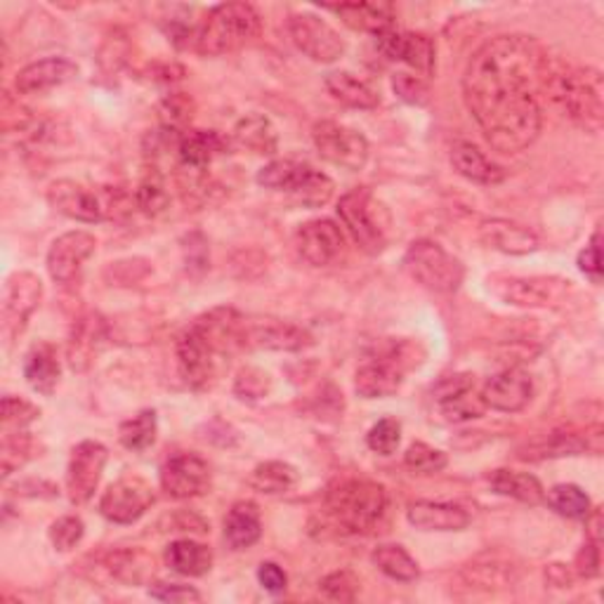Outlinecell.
<instances>
[{
  "mask_svg": "<svg viewBox=\"0 0 604 604\" xmlns=\"http://www.w3.org/2000/svg\"><path fill=\"white\" fill-rule=\"evenodd\" d=\"M315 338L296 323L279 321V319H260L246 321L243 319L241 329V345L255 350H274V352H300L309 348Z\"/></svg>",
  "mask_w": 604,
  "mask_h": 604,
  "instance_id": "14",
  "label": "cell"
},
{
  "mask_svg": "<svg viewBox=\"0 0 604 604\" xmlns=\"http://www.w3.org/2000/svg\"><path fill=\"white\" fill-rule=\"evenodd\" d=\"M326 90L333 95V100L352 109H375L381 105L378 92H375L366 80L356 78L350 72H333L326 76Z\"/></svg>",
  "mask_w": 604,
  "mask_h": 604,
  "instance_id": "36",
  "label": "cell"
},
{
  "mask_svg": "<svg viewBox=\"0 0 604 604\" xmlns=\"http://www.w3.org/2000/svg\"><path fill=\"white\" fill-rule=\"evenodd\" d=\"M600 567H602V552H600V546L587 541V543L581 548V552L576 554V562H574L576 576H581V579H595V576L600 574Z\"/></svg>",
  "mask_w": 604,
  "mask_h": 604,
  "instance_id": "56",
  "label": "cell"
},
{
  "mask_svg": "<svg viewBox=\"0 0 604 604\" xmlns=\"http://www.w3.org/2000/svg\"><path fill=\"white\" fill-rule=\"evenodd\" d=\"M234 142L251 154L272 156L279 150V133L265 113H249L237 123Z\"/></svg>",
  "mask_w": 604,
  "mask_h": 604,
  "instance_id": "33",
  "label": "cell"
},
{
  "mask_svg": "<svg viewBox=\"0 0 604 604\" xmlns=\"http://www.w3.org/2000/svg\"><path fill=\"white\" fill-rule=\"evenodd\" d=\"M300 255L315 267H329L345 253V237L333 220H309L296 234Z\"/></svg>",
  "mask_w": 604,
  "mask_h": 604,
  "instance_id": "19",
  "label": "cell"
},
{
  "mask_svg": "<svg viewBox=\"0 0 604 604\" xmlns=\"http://www.w3.org/2000/svg\"><path fill=\"white\" fill-rule=\"evenodd\" d=\"M312 140L323 161L345 171H362L369 161V140L354 128L336 121H321L312 130Z\"/></svg>",
  "mask_w": 604,
  "mask_h": 604,
  "instance_id": "8",
  "label": "cell"
},
{
  "mask_svg": "<svg viewBox=\"0 0 604 604\" xmlns=\"http://www.w3.org/2000/svg\"><path fill=\"white\" fill-rule=\"evenodd\" d=\"M411 525L422 531H461L470 525V513L455 503H432L418 501L409 513Z\"/></svg>",
  "mask_w": 604,
  "mask_h": 604,
  "instance_id": "27",
  "label": "cell"
},
{
  "mask_svg": "<svg viewBox=\"0 0 604 604\" xmlns=\"http://www.w3.org/2000/svg\"><path fill=\"white\" fill-rule=\"evenodd\" d=\"M338 216L345 222L359 249L371 255L385 251L395 222H392L389 208L375 199L371 189L359 187L348 191L338 204Z\"/></svg>",
  "mask_w": 604,
  "mask_h": 604,
  "instance_id": "6",
  "label": "cell"
},
{
  "mask_svg": "<svg viewBox=\"0 0 604 604\" xmlns=\"http://www.w3.org/2000/svg\"><path fill=\"white\" fill-rule=\"evenodd\" d=\"M406 371V359L402 350L387 352L383 356H375L356 371L354 387L364 399H381L389 397L402 387Z\"/></svg>",
  "mask_w": 604,
  "mask_h": 604,
  "instance_id": "20",
  "label": "cell"
},
{
  "mask_svg": "<svg viewBox=\"0 0 604 604\" xmlns=\"http://www.w3.org/2000/svg\"><path fill=\"white\" fill-rule=\"evenodd\" d=\"M249 484H251V488H255V492L267 494V496L286 494L298 484V470L288 463H282V461L260 463L251 472Z\"/></svg>",
  "mask_w": 604,
  "mask_h": 604,
  "instance_id": "38",
  "label": "cell"
},
{
  "mask_svg": "<svg viewBox=\"0 0 604 604\" xmlns=\"http://www.w3.org/2000/svg\"><path fill=\"white\" fill-rule=\"evenodd\" d=\"M371 560L392 581L411 583V581H416L420 576L418 562L402 546H397V543H383V546H378V548L373 550Z\"/></svg>",
  "mask_w": 604,
  "mask_h": 604,
  "instance_id": "39",
  "label": "cell"
},
{
  "mask_svg": "<svg viewBox=\"0 0 604 604\" xmlns=\"http://www.w3.org/2000/svg\"><path fill=\"white\" fill-rule=\"evenodd\" d=\"M389 508L387 488L371 480H340L323 498L326 525L340 534H373Z\"/></svg>",
  "mask_w": 604,
  "mask_h": 604,
  "instance_id": "3",
  "label": "cell"
},
{
  "mask_svg": "<svg viewBox=\"0 0 604 604\" xmlns=\"http://www.w3.org/2000/svg\"><path fill=\"white\" fill-rule=\"evenodd\" d=\"M548 579H550L554 585L564 587V585L569 583V571H567L562 564H552V567L548 569Z\"/></svg>",
  "mask_w": 604,
  "mask_h": 604,
  "instance_id": "60",
  "label": "cell"
},
{
  "mask_svg": "<svg viewBox=\"0 0 604 604\" xmlns=\"http://www.w3.org/2000/svg\"><path fill=\"white\" fill-rule=\"evenodd\" d=\"M59 356L51 342H36L24 356V378L31 389L43 397H51L59 385Z\"/></svg>",
  "mask_w": 604,
  "mask_h": 604,
  "instance_id": "29",
  "label": "cell"
},
{
  "mask_svg": "<svg viewBox=\"0 0 604 604\" xmlns=\"http://www.w3.org/2000/svg\"><path fill=\"white\" fill-rule=\"evenodd\" d=\"M156 432H158L156 411L144 409L135 418L123 422V426L119 428V439H121V444L130 451H144L156 442Z\"/></svg>",
  "mask_w": 604,
  "mask_h": 604,
  "instance_id": "44",
  "label": "cell"
},
{
  "mask_svg": "<svg viewBox=\"0 0 604 604\" xmlns=\"http://www.w3.org/2000/svg\"><path fill=\"white\" fill-rule=\"evenodd\" d=\"M150 595L161 602H171V604H187V602H201V593L191 585L183 583H152L150 585Z\"/></svg>",
  "mask_w": 604,
  "mask_h": 604,
  "instance_id": "53",
  "label": "cell"
},
{
  "mask_svg": "<svg viewBox=\"0 0 604 604\" xmlns=\"http://www.w3.org/2000/svg\"><path fill=\"white\" fill-rule=\"evenodd\" d=\"M105 567L113 579L125 585H144L154 576V558L138 548L107 552Z\"/></svg>",
  "mask_w": 604,
  "mask_h": 604,
  "instance_id": "34",
  "label": "cell"
},
{
  "mask_svg": "<svg viewBox=\"0 0 604 604\" xmlns=\"http://www.w3.org/2000/svg\"><path fill=\"white\" fill-rule=\"evenodd\" d=\"M543 92L558 105L576 125L597 133L604 123V84L602 74L593 67H550Z\"/></svg>",
  "mask_w": 604,
  "mask_h": 604,
  "instance_id": "4",
  "label": "cell"
},
{
  "mask_svg": "<svg viewBox=\"0 0 604 604\" xmlns=\"http://www.w3.org/2000/svg\"><path fill=\"white\" fill-rule=\"evenodd\" d=\"M309 163H300L293 158H279L267 163L265 168H260L257 173V185L272 189V191H286L290 194V189L298 185V179L303 177L305 168Z\"/></svg>",
  "mask_w": 604,
  "mask_h": 604,
  "instance_id": "43",
  "label": "cell"
},
{
  "mask_svg": "<svg viewBox=\"0 0 604 604\" xmlns=\"http://www.w3.org/2000/svg\"><path fill=\"white\" fill-rule=\"evenodd\" d=\"M227 142L216 130H189V133L177 138V156L183 168L189 171H208L216 156L224 154Z\"/></svg>",
  "mask_w": 604,
  "mask_h": 604,
  "instance_id": "26",
  "label": "cell"
},
{
  "mask_svg": "<svg viewBox=\"0 0 604 604\" xmlns=\"http://www.w3.org/2000/svg\"><path fill=\"white\" fill-rule=\"evenodd\" d=\"M257 581L260 585L265 587L267 593H284L286 591V585H288V576H286V571L279 567V564H274V562H263L257 569Z\"/></svg>",
  "mask_w": 604,
  "mask_h": 604,
  "instance_id": "58",
  "label": "cell"
},
{
  "mask_svg": "<svg viewBox=\"0 0 604 604\" xmlns=\"http://www.w3.org/2000/svg\"><path fill=\"white\" fill-rule=\"evenodd\" d=\"M243 317L232 307H218L196 319L177 338V366L183 381L204 389L213 385L222 359L241 345Z\"/></svg>",
  "mask_w": 604,
  "mask_h": 604,
  "instance_id": "2",
  "label": "cell"
},
{
  "mask_svg": "<svg viewBox=\"0 0 604 604\" xmlns=\"http://www.w3.org/2000/svg\"><path fill=\"white\" fill-rule=\"evenodd\" d=\"M156 494L150 482L138 475H125L107 488L100 501V513L117 525H133L152 508Z\"/></svg>",
  "mask_w": 604,
  "mask_h": 604,
  "instance_id": "11",
  "label": "cell"
},
{
  "mask_svg": "<svg viewBox=\"0 0 604 604\" xmlns=\"http://www.w3.org/2000/svg\"><path fill=\"white\" fill-rule=\"evenodd\" d=\"M583 519H585L587 541L602 546V510L600 508H591V513H587Z\"/></svg>",
  "mask_w": 604,
  "mask_h": 604,
  "instance_id": "59",
  "label": "cell"
},
{
  "mask_svg": "<svg viewBox=\"0 0 604 604\" xmlns=\"http://www.w3.org/2000/svg\"><path fill=\"white\" fill-rule=\"evenodd\" d=\"M270 389H272V378L267 371L257 366H246L237 373L234 395L239 399H249V402L265 399L270 395Z\"/></svg>",
  "mask_w": 604,
  "mask_h": 604,
  "instance_id": "48",
  "label": "cell"
},
{
  "mask_svg": "<svg viewBox=\"0 0 604 604\" xmlns=\"http://www.w3.org/2000/svg\"><path fill=\"white\" fill-rule=\"evenodd\" d=\"M402 442V426L395 418H383L366 435V444L371 451L381 455H392Z\"/></svg>",
  "mask_w": 604,
  "mask_h": 604,
  "instance_id": "50",
  "label": "cell"
},
{
  "mask_svg": "<svg viewBox=\"0 0 604 604\" xmlns=\"http://www.w3.org/2000/svg\"><path fill=\"white\" fill-rule=\"evenodd\" d=\"M171 204V194L166 187V179L163 175L152 168L146 171V175L140 179V185L135 189V206L142 210L144 216H161L163 210Z\"/></svg>",
  "mask_w": 604,
  "mask_h": 604,
  "instance_id": "42",
  "label": "cell"
},
{
  "mask_svg": "<svg viewBox=\"0 0 604 604\" xmlns=\"http://www.w3.org/2000/svg\"><path fill=\"white\" fill-rule=\"evenodd\" d=\"M163 117H166L168 130H175L177 133V125H183L191 119V102L187 100V97L173 95V97H168L166 105H163Z\"/></svg>",
  "mask_w": 604,
  "mask_h": 604,
  "instance_id": "57",
  "label": "cell"
},
{
  "mask_svg": "<svg viewBox=\"0 0 604 604\" xmlns=\"http://www.w3.org/2000/svg\"><path fill=\"white\" fill-rule=\"evenodd\" d=\"M482 397H484L486 409L517 414L529 406L534 397V381L525 369L519 366L505 369L496 373L494 378H488V383L482 389Z\"/></svg>",
  "mask_w": 604,
  "mask_h": 604,
  "instance_id": "17",
  "label": "cell"
},
{
  "mask_svg": "<svg viewBox=\"0 0 604 604\" xmlns=\"http://www.w3.org/2000/svg\"><path fill=\"white\" fill-rule=\"evenodd\" d=\"M288 34L298 51L315 62L331 64L345 55V41L329 22H323L312 12L290 14Z\"/></svg>",
  "mask_w": 604,
  "mask_h": 604,
  "instance_id": "10",
  "label": "cell"
},
{
  "mask_svg": "<svg viewBox=\"0 0 604 604\" xmlns=\"http://www.w3.org/2000/svg\"><path fill=\"white\" fill-rule=\"evenodd\" d=\"M404 463L411 472H418V475H435V472H442L447 468V453L426 442H416L406 449Z\"/></svg>",
  "mask_w": 604,
  "mask_h": 604,
  "instance_id": "47",
  "label": "cell"
},
{
  "mask_svg": "<svg viewBox=\"0 0 604 604\" xmlns=\"http://www.w3.org/2000/svg\"><path fill=\"white\" fill-rule=\"evenodd\" d=\"M47 201L62 213L78 222L95 224L105 218V204L90 187L74 183V179H57L47 189Z\"/></svg>",
  "mask_w": 604,
  "mask_h": 604,
  "instance_id": "21",
  "label": "cell"
},
{
  "mask_svg": "<svg viewBox=\"0 0 604 604\" xmlns=\"http://www.w3.org/2000/svg\"><path fill=\"white\" fill-rule=\"evenodd\" d=\"M263 536V521H260L257 505L251 501H239L224 519V541L234 550H246L255 546Z\"/></svg>",
  "mask_w": 604,
  "mask_h": 604,
  "instance_id": "32",
  "label": "cell"
},
{
  "mask_svg": "<svg viewBox=\"0 0 604 604\" xmlns=\"http://www.w3.org/2000/svg\"><path fill=\"white\" fill-rule=\"evenodd\" d=\"M41 416L39 406L22 397H3V432H22Z\"/></svg>",
  "mask_w": 604,
  "mask_h": 604,
  "instance_id": "49",
  "label": "cell"
},
{
  "mask_svg": "<svg viewBox=\"0 0 604 604\" xmlns=\"http://www.w3.org/2000/svg\"><path fill=\"white\" fill-rule=\"evenodd\" d=\"M480 237L486 243L501 253L508 255H527L538 249V237L529 230L510 220H486L480 227Z\"/></svg>",
  "mask_w": 604,
  "mask_h": 604,
  "instance_id": "28",
  "label": "cell"
},
{
  "mask_svg": "<svg viewBox=\"0 0 604 604\" xmlns=\"http://www.w3.org/2000/svg\"><path fill=\"white\" fill-rule=\"evenodd\" d=\"M488 484L496 494L515 498L519 503H529L538 505L546 501L543 484L538 482L529 472H515V470H494L492 477H488Z\"/></svg>",
  "mask_w": 604,
  "mask_h": 604,
  "instance_id": "37",
  "label": "cell"
},
{
  "mask_svg": "<svg viewBox=\"0 0 604 604\" xmlns=\"http://www.w3.org/2000/svg\"><path fill=\"white\" fill-rule=\"evenodd\" d=\"M31 455H34V439L26 432H3V444H0V468H3V477H10L14 470H20Z\"/></svg>",
  "mask_w": 604,
  "mask_h": 604,
  "instance_id": "46",
  "label": "cell"
},
{
  "mask_svg": "<svg viewBox=\"0 0 604 604\" xmlns=\"http://www.w3.org/2000/svg\"><path fill=\"white\" fill-rule=\"evenodd\" d=\"M43 298V282L31 272L12 274L6 284L3 296V333L8 340L20 338L31 315L36 312Z\"/></svg>",
  "mask_w": 604,
  "mask_h": 604,
  "instance_id": "12",
  "label": "cell"
},
{
  "mask_svg": "<svg viewBox=\"0 0 604 604\" xmlns=\"http://www.w3.org/2000/svg\"><path fill=\"white\" fill-rule=\"evenodd\" d=\"M602 426L585 428L583 432H552L546 442H538L534 447H527V453H521V459H562V455H579V453H593L600 455L604 447Z\"/></svg>",
  "mask_w": 604,
  "mask_h": 604,
  "instance_id": "23",
  "label": "cell"
},
{
  "mask_svg": "<svg viewBox=\"0 0 604 604\" xmlns=\"http://www.w3.org/2000/svg\"><path fill=\"white\" fill-rule=\"evenodd\" d=\"M260 29L263 18L251 3H222L210 10L201 29L196 31V51L208 57L227 55L253 41Z\"/></svg>",
  "mask_w": 604,
  "mask_h": 604,
  "instance_id": "5",
  "label": "cell"
},
{
  "mask_svg": "<svg viewBox=\"0 0 604 604\" xmlns=\"http://www.w3.org/2000/svg\"><path fill=\"white\" fill-rule=\"evenodd\" d=\"M338 18L354 31H364L381 39L395 31L397 14L389 3H342L331 8Z\"/></svg>",
  "mask_w": 604,
  "mask_h": 604,
  "instance_id": "25",
  "label": "cell"
},
{
  "mask_svg": "<svg viewBox=\"0 0 604 604\" xmlns=\"http://www.w3.org/2000/svg\"><path fill=\"white\" fill-rule=\"evenodd\" d=\"M97 249V241L88 232H67L53 241L47 251V272L57 284H72Z\"/></svg>",
  "mask_w": 604,
  "mask_h": 604,
  "instance_id": "18",
  "label": "cell"
},
{
  "mask_svg": "<svg viewBox=\"0 0 604 604\" xmlns=\"http://www.w3.org/2000/svg\"><path fill=\"white\" fill-rule=\"evenodd\" d=\"M392 88H395V92L402 97V100L409 105H426L428 100V88L422 84L420 76L397 74L392 78Z\"/></svg>",
  "mask_w": 604,
  "mask_h": 604,
  "instance_id": "54",
  "label": "cell"
},
{
  "mask_svg": "<svg viewBox=\"0 0 604 604\" xmlns=\"http://www.w3.org/2000/svg\"><path fill=\"white\" fill-rule=\"evenodd\" d=\"M78 67L72 59L64 57H45L34 64H29L20 74L14 86H18V92L22 95H41L45 90H53L57 86L69 84L72 78H76Z\"/></svg>",
  "mask_w": 604,
  "mask_h": 604,
  "instance_id": "24",
  "label": "cell"
},
{
  "mask_svg": "<svg viewBox=\"0 0 604 604\" xmlns=\"http://www.w3.org/2000/svg\"><path fill=\"white\" fill-rule=\"evenodd\" d=\"M333 191H336V185L329 175L312 168V166H307L303 177L298 179V185L293 187V191L288 196L305 208H321L333 199Z\"/></svg>",
  "mask_w": 604,
  "mask_h": 604,
  "instance_id": "40",
  "label": "cell"
},
{
  "mask_svg": "<svg viewBox=\"0 0 604 604\" xmlns=\"http://www.w3.org/2000/svg\"><path fill=\"white\" fill-rule=\"evenodd\" d=\"M166 564L179 576H204L213 567V550L191 538H183L168 546Z\"/></svg>",
  "mask_w": 604,
  "mask_h": 604,
  "instance_id": "35",
  "label": "cell"
},
{
  "mask_svg": "<svg viewBox=\"0 0 604 604\" xmlns=\"http://www.w3.org/2000/svg\"><path fill=\"white\" fill-rule=\"evenodd\" d=\"M319 587H321V595L326 600L354 602L356 593H359V579L352 574V571L342 569V571H333V574L326 576Z\"/></svg>",
  "mask_w": 604,
  "mask_h": 604,
  "instance_id": "51",
  "label": "cell"
},
{
  "mask_svg": "<svg viewBox=\"0 0 604 604\" xmlns=\"http://www.w3.org/2000/svg\"><path fill=\"white\" fill-rule=\"evenodd\" d=\"M550 67L548 51L531 36H496L472 55L463 97L496 152L517 154L536 142L543 125L538 95Z\"/></svg>",
  "mask_w": 604,
  "mask_h": 604,
  "instance_id": "1",
  "label": "cell"
},
{
  "mask_svg": "<svg viewBox=\"0 0 604 604\" xmlns=\"http://www.w3.org/2000/svg\"><path fill=\"white\" fill-rule=\"evenodd\" d=\"M451 163H453V168L459 171V175L470 179V183L498 185L505 179L503 168L496 166L494 161H488L486 154L482 150H477L475 144H470V142L453 144Z\"/></svg>",
  "mask_w": 604,
  "mask_h": 604,
  "instance_id": "31",
  "label": "cell"
},
{
  "mask_svg": "<svg viewBox=\"0 0 604 604\" xmlns=\"http://www.w3.org/2000/svg\"><path fill=\"white\" fill-rule=\"evenodd\" d=\"M496 296L517 307H550L564 300L569 293V284L554 276H492L488 279Z\"/></svg>",
  "mask_w": 604,
  "mask_h": 604,
  "instance_id": "9",
  "label": "cell"
},
{
  "mask_svg": "<svg viewBox=\"0 0 604 604\" xmlns=\"http://www.w3.org/2000/svg\"><path fill=\"white\" fill-rule=\"evenodd\" d=\"M435 402L439 404V411L451 422H465L482 418L486 411V404L482 392L475 387V375L459 373L449 375L435 387Z\"/></svg>",
  "mask_w": 604,
  "mask_h": 604,
  "instance_id": "16",
  "label": "cell"
},
{
  "mask_svg": "<svg viewBox=\"0 0 604 604\" xmlns=\"http://www.w3.org/2000/svg\"><path fill=\"white\" fill-rule=\"evenodd\" d=\"M102 340H105V321L100 317L88 315L84 319H78L67 348L69 366L74 371H86L92 364L95 354L100 352Z\"/></svg>",
  "mask_w": 604,
  "mask_h": 604,
  "instance_id": "30",
  "label": "cell"
},
{
  "mask_svg": "<svg viewBox=\"0 0 604 604\" xmlns=\"http://www.w3.org/2000/svg\"><path fill=\"white\" fill-rule=\"evenodd\" d=\"M404 270L411 279L435 293H455L465 279V267L437 241L420 239L404 255Z\"/></svg>",
  "mask_w": 604,
  "mask_h": 604,
  "instance_id": "7",
  "label": "cell"
},
{
  "mask_svg": "<svg viewBox=\"0 0 604 604\" xmlns=\"http://www.w3.org/2000/svg\"><path fill=\"white\" fill-rule=\"evenodd\" d=\"M378 47L385 57L409 64L420 76H430L435 72V43L426 34L389 31L378 39Z\"/></svg>",
  "mask_w": 604,
  "mask_h": 604,
  "instance_id": "22",
  "label": "cell"
},
{
  "mask_svg": "<svg viewBox=\"0 0 604 604\" xmlns=\"http://www.w3.org/2000/svg\"><path fill=\"white\" fill-rule=\"evenodd\" d=\"M600 230L593 234L591 243H587L585 251H581L579 255V270L591 279L593 284L602 282V249H600Z\"/></svg>",
  "mask_w": 604,
  "mask_h": 604,
  "instance_id": "55",
  "label": "cell"
},
{
  "mask_svg": "<svg viewBox=\"0 0 604 604\" xmlns=\"http://www.w3.org/2000/svg\"><path fill=\"white\" fill-rule=\"evenodd\" d=\"M86 534V525L80 517L67 515L59 517L57 521H53L51 527V541L59 552H69L72 548H76L80 543V538Z\"/></svg>",
  "mask_w": 604,
  "mask_h": 604,
  "instance_id": "52",
  "label": "cell"
},
{
  "mask_svg": "<svg viewBox=\"0 0 604 604\" xmlns=\"http://www.w3.org/2000/svg\"><path fill=\"white\" fill-rule=\"evenodd\" d=\"M463 574L470 583H475L480 587H505L515 583L517 579L515 567L510 562L492 558V554H484V558L470 562Z\"/></svg>",
  "mask_w": 604,
  "mask_h": 604,
  "instance_id": "41",
  "label": "cell"
},
{
  "mask_svg": "<svg viewBox=\"0 0 604 604\" xmlns=\"http://www.w3.org/2000/svg\"><path fill=\"white\" fill-rule=\"evenodd\" d=\"M161 486L171 498L187 501L210 488V468L196 453H177L161 468Z\"/></svg>",
  "mask_w": 604,
  "mask_h": 604,
  "instance_id": "15",
  "label": "cell"
},
{
  "mask_svg": "<svg viewBox=\"0 0 604 604\" xmlns=\"http://www.w3.org/2000/svg\"><path fill=\"white\" fill-rule=\"evenodd\" d=\"M107 461H109V451L100 442L86 439V442L74 447L72 461L67 468V494L72 503L84 505L95 496Z\"/></svg>",
  "mask_w": 604,
  "mask_h": 604,
  "instance_id": "13",
  "label": "cell"
},
{
  "mask_svg": "<svg viewBox=\"0 0 604 604\" xmlns=\"http://www.w3.org/2000/svg\"><path fill=\"white\" fill-rule=\"evenodd\" d=\"M550 508L569 519H583L591 513V498L576 484H558L552 486L546 496Z\"/></svg>",
  "mask_w": 604,
  "mask_h": 604,
  "instance_id": "45",
  "label": "cell"
}]
</instances>
